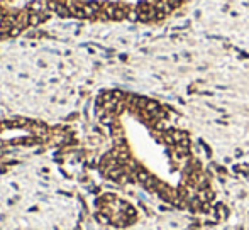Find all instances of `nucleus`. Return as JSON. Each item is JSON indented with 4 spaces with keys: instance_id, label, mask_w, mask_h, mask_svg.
Wrapping results in <instances>:
<instances>
[{
    "instance_id": "1",
    "label": "nucleus",
    "mask_w": 249,
    "mask_h": 230,
    "mask_svg": "<svg viewBox=\"0 0 249 230\" xmlns=\"http://www.w3.org/2000/svg\"><path fill=\"white\" fill-rule=\"evenodd\" d=\"M213 213H217V217H220V218L227 217V210H225V206L222 205V203H215V206H213Z\"/></svg>"
}]
</instances>
